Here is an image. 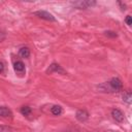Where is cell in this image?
<instances>
[{
  "mask_svg": "<svg viewBox=\"0 0 132 132\" xmlns=\"http://www.w3.org/2000/svg\"><path fill=\"white\" fill-rule=\"evenodd\" d=\"M35 14L38 15L39 18H41V19L46 20V21H52V22H55V21H56L55 16H54L52 13H50V12H47V11H44V10H38V11L35 12Z\"/></svg>",
  "mask_w": 132,
  "mask_h": 132,
  "instance_id": "6da1fadb",
  "label": "cell"
},
{
  "mask_svg": "<svg viewBox=\"0 0 132 132\" xmlns=\"http://www.w3.org/2000/svg\"><path fill=\"white\" fill-rule=\"evenodd\" d=\"M95 1H78V2H72V5H74L77 8H88L90 6L95 5Z\"/></svg>",
  "mask_w": 132,
  "mask_h": 132,
  "instance_id": "7a4b0ae2",
  "label": "cell"
},
{
  "mask_svg": "<svg viewBox=\"0 0 132 132\" xmlns=\"http://www.w3.org/2000/svg\"><path fill=\"white\" fill-rule=\"evenodd\" d=\"M109 87L111 88V90L113 91H119L122 89V81L117 78V77H113L110 81H109Z\"/></svg>",
  "mask_w": 132,
  "mask_h": 132,
  "instance_id": "3957f363",
  "label": "cell"
},
{
  "mask_svg": "<svg viewBox=\"0 0 132 132\" xmlns=\"http://www.w3.org/2000/svg\"><path fill=\"white\" fill-rule=\"evenodd\" d=\"M111 116H112V118H113L116 121H118V122H123V120H124V114H123L122 111L119 110V109H112Z\"/></svg>",
  "mask_w": 132,
  "mask_h": 132,
  "instance_id": "277c9868",
  "label": "cell"
},
{
  "mask_svg": "<svg viewBox=\"0 0 132 132\" xmlns=\"http://www.w3.org/2000/svg\"><path fill=\"white\" fill-rule=\"evenodd\" d=\"M76 118H77L78 121H80V122H85V121L89 118V113H88L86 110L80 109V110H77V112H76Z\"/></svg>",
  "mask_w": 132,
  "mask_h": 132,
  "instance_id": "5b68a950",
  "label": "cell"
},
{
  "mask_svg": "<svg viewBox=\"0 0 132 132\" xmlns=\"http://www.w3.org/2000/svg\"><path fill=\"white\" fill-rule=\"evenodd\" d=\"M12 116V112L11 110L6 107V106H0V117H3V118H8V117H11Z\"/></svg>",
  "mask_w": 132,
  "mask_h": 132,
  "instance_id": "8992f818",
  "label": "cell"
},
{
  "mask_svg": "<svg viewBox=\"0 0 132 132\" xmlns=\"http://www.w3.org/2000/svg\"><path fill=\"white\" fill-rule=\"evenodd\" d=\"M13 68H14V71L15 72H24L25 71V65L21 61H16L13 64Z\"/></svg>",
  "mask_w": 132,
  "mask_h": 132,
  "instance_id": "52a82bcc",
  "label": "cell"
},
{
  "mask_svg": "<svg viewBox=\"0 0 132 132\" xmlns=\"http://www.w3.org/2000/svg\"><path fill=\"white\" fill-rule=\"evenodd\" d=\"M61 72V73H64V70L61 68V66L60 65H57V64H52L51 66H50V68L47 69V72H50V73H52V72Z\"/></svg>",
  "mask_w": 132,
  "mask_h": 132,
  "instance_id": "ba28073f",
  "label": "cell"
},
{
  "mask_svg": "<svg viewBox=\"0 0 132 132\" xmlns=\"http://www.w3.org/2000/svg\"><path fill=\"white\" fill-rule=\"evenodd\" d=\"M51 111L53 114L55 116H60L62 113V107L59 106V105H54L52 108H51Z\"/></svg>",
  "mask_w": 132,
  "mask_h": 132,
  "instance_id": "9c48e42d",
  "label": "cell"
},
{
  "mask_svg": "<svg viewBox=\"0 0 132 132\" xmlns=\"http://www.w3.org/2000/svg\"><path fill=\"white\" fill-rule=\"evenodd\" d=\"M20 56L21 57H23V58H28L29 56H30V51H29V48L28 47H22L21 50H20Z\"/></svg>",
  "mask_w": 132,
  "mask_h": 132,
  "instance_id": "30bf717a",
  "label": "cell"
},
{
  "mask_svg": "<svg viewBox=\"0 0 132 132\" xmlns=\"http://www.w3.org/2000/svg\"><path fill=\"white\" fill-rule=\"evenodd\" d=\"M21 112L24 114V116H28L30 112H31V108L29 106H23L21 108Z\"/></svg>",
  "mask_w": 132,
  "mask_h": 132,
  "instance_id": "8fae6325",
  "label": "cell"
},
{
  "mask_svg": "<svg viewBox=\"0 0 132 132\" xmlns=\"http://www.w3.org/2000/svg\"><path fill=\"white\" fill-rule=\"evenodd\" d=\"M123 100L130 104V103H131V93H129V92H128V93H125V94L123 95Z\"/></svg>",
  "mask_w": 132,
  "mask_h": 132,
  "instance_id": "7c38bea8",
  "label": "cell"
},
{
  "mask_svg": "<svg viewBox=\"0 0 132 132\" xmlns=\"http://www.w3.org/2000/svg\"><path fill=\"white\" fill-rule=\"evenodd\" d=\"M125 22L127 23L128 26H131V25H132V16H131V15H127Z\"/></svg>",
  "mask_w": 132,
  "mask_h": 132,
  "instance_id": "4fadbf2b",
  "label": "cell"
},
{
  "mask_svg": "<svg viewBox=\"0 0 132 132\" xmlns=\"http://www.w3.org/2000/svg\"><path fill=\"white\" fill-rule=\"evenodd\" d=\"M105 35H106V36H110V37H117V36H118L117 33H114V32H112V31H106V32H105Z\"/></svg>",
  "mask_w": 132,
  "mask_h": 132,
  "instance_id": "5bb4252c",
  "label": "cell"
},
{
  "mask_svg": "<svg viewBox=\"0 0 132 132\" xmlns=\"http://www.w3.org/2000/svg\"><path fill=\"white\" fill-rule=\"evenodd\" d=\"M0 132H12V131L8 127H0Z\"/></svg>",
  "mask_w": 132,
  "mask_h": 132,
  "instance_id": "9a60e30c",
  "label": "cell"
},
{
  "mask_svg": "<svg viewBox=\"0 0 132 132\" xmlns=\"http://www.w3.org/2000/svg\"><path fill=\"white\" fill-rule=\"evenodd\" d=\"M3 70H4V65H3L2 62H0V73H2Z\"/></svg>",
  "mask_w": 132,
  "mask_h": 132,
  "instance_id": "2e32d148",
  "label": "cell"
}]
</instances>
